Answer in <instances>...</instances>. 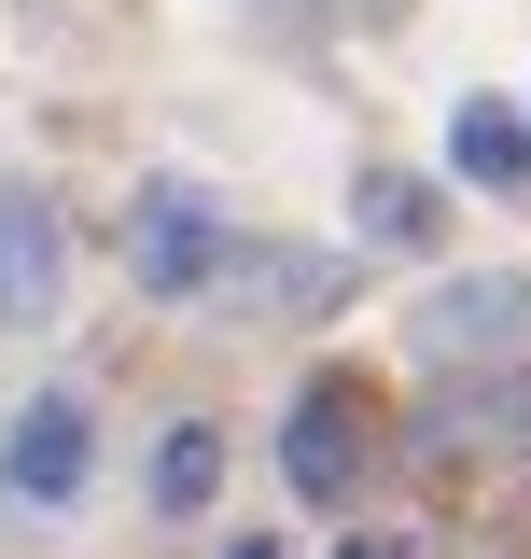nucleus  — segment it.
Wrapping results in <instances>:
<instances>
[{
	"mask_svg": "<svg viewBox=\"0 0 531 559\" xmlns=\"http://www.w3.org/2000/svg\"><path fill=\"white\" fill-rule=\"evenodd\" d=\"M210 489H224V433H210V419H182V433L154 448V503H168V518H197Z\"/></svg>",
	"mask_w": 531,
	"mask_h": 559,
	"instance_id": "6e6552de",
	"label": "nucleus"
},
{
	"mask_svg": "<svg viewBox=\"0 0 531 559\" xmlns=\"http://www.w3.org/2000/svg\"><path fill=\"white\" fill-rule=\"evenodd\" d=\"M57 280H70L57 210L28 197V182H0V322H43V308H57Z\"/></svg>",
	"mask_w": 531,
	"mask_h": 559,
	"instance_id": "20e7f679",
	"label": "nucleus"
},
{
	"mask_svg": "<svg viewBox=\"0 0 531 559\" xmlns=\"http://www.w3.org/2000/svg\"><path fill=\"white\" fill-rule=\"evenodd\" d=\"M448 168H462V182H489V197H518V182H531V112L462 98V112H448Z\"/></svg>",
	"mask_w": 531,
	"mask_h": 559,
	"instance_id": "423d86ee",
	"label": "nucleus"
},
{
	"mask_svg": "<svg viewBox=\"0 0 531 559\" xmlns=\"http://www.w3.org/2000/svg\"><path fill=\"white\" fill-rule=\"evenodd\" d=\"M127 266H140V294H210V280L238 266V238H224V210H210V197L140 182V197H127Z\"/></svg>",
	"mask_w": 531,
	"mask_h": 559,
	"instance_id": "f257e3e1",
	"label": "nucleus"
},
{
	"mask_svg": "<svg viewBox=\"0 0 531 559\" xmlns=\"http://www.w3.org/2000/svg\"><path fill=\"white\" fill-rule=\"evenodd\" d=\"M364 378H308L294 392V433H280V476L308 489V503H350V476H364Z\"/></svg>",
	"mask_w": 531,
	"mask_h": 559,
	"instance_id": "f03ea898",
	"label": "nucleus"
},
{
	"mask_svg": "<svg viewBox=\"0 0 531 559\" xmlns=\"http://www.w3.org/2000/svg\"><path fill=\"white\" fill-rule=\"evenodd\" d=\"M518 336H531V280H518V266L448 280V294L420 308V349H448V364H462V349H518Z\"/></svg>",
	"mask_w": 531,
	"mask_h": 559,
	"instance_id": "39448f33",
	"label": "nucleus"
},
{
	"mask_svg": "<svg viewBox=\"0 0 531 559\" xmlns=\"http://www.w3.org/2000/svg\"><path fill=\"white\" fill-rule=\"evenodd\" d=\"M335 559H405V546H392V532H350V546H335Z\"/></svg>",
	"mask_w": 531,
	"mask_h": 559,
	"instance_id": "1a4fd4ad",
	"label": "nucleus"
},
{
	"mask_svg": "<svg viewBox=\"0 0 531 559\" xmlns=\"http://www.w3.org/2000/svg\"><path fill=\"white\" fill-rule=\"evenodd\" d=\"M0 476L28 489V503H70L84 489V406L70 392H28V406L0 419Z\"/></svg>",
	"mask_w": 531,
	"mask_h": 559,
	"instance_id": "7ed1b4c3",
	"label": "nucleus"
},
{
	"mask_svg": "<svg viewBox=\"0 0 531 559\" xmlns=\"http://www.w3.org/2000/svg\"><path fill=\"white\" fill-rule=\"evenodd\" d=\"M224 559H280V546H266V532H252V546H224Z\"/></svg>",
	"mask_w": 531,
	"mask_h": 559,
	"instance_id": "9d476101",
	"label": "nucleus"
},
{
	"mask_svg": "<svg viewBox=\"0 0 531 559\" xmlns=\"http://www.w3.org/2000/svg\"><path fill=\"white\" fill-rule=\"evenodd\" d=\"M350 224H364V238H392V252H420V238H434V182L364 168V182H350Z\"/></svg>",
	"mask_w": 531,
	"mask_h": 559,
	"instance_id": "0eeeda50",
	"label": "nucleus"
}]
</instances>
